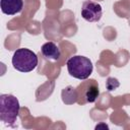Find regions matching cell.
I'll use <instances>...</instances> for the list:
<instances>
[{"label":"cell","mask_w":130,"mask_h":130,"mask_svg":"<svg viewBox=\"0 0 130 130\" xmlns=\"http://www.w3.org/2000/svg\"><path fill=\"white\" fill-rule=\"evenodd\" d=\"M19 102L12 94L0 95V120L8 126H14L19 114Z\"/></svg>","instance_id":"6da1fadb"},{"label":"cell","mask_w":130,"mask_h":130,"mask_svg":"<svg viewBox=\"0 0 130 130\" xmlns=\"http://www.w3.org/2000/svg\"><path fill=\"white\" fill-rule=\"evenodd\" d=\"M67 70L71 76L74 78L84 80L89 77V75L92 73V63L91 61L84 56H73L68 59L67 63Z\"/></svg>","instance_id":"7a4b0ae2"},{"label":"cell","mask_w":130,"mask_h":130,"mask_svg":"<svg viewBox=\"0 0 130 130\" xmlns=\"http://www.w3.org/2000/svg\"><path fill=\"white\" fill-rule=\"evenodd\" d=\"M12 65L17 71L30 72L38 65V56L26 48L17 49L12 56Z\"/></svg>","instance_id":"3957f363"},{"label":"cell","mask_w":130,"mask_h":130,"mask_svg":"<svg viewBox=\"0 0 130 130\" xmlns=\"http://www.w3.org/2000/svg\"><path fill=\"white\" fill-rule=\"evenodd\" d=\"M102 14H103V9L99 3L92 1H85L82 4L81 16L85 20L89 22H96L101 19Z\"/></svg>","instance_id":"277c9868"},{"label":"cell","mask_w":130,"mask_h":130,"mask_svg":"<svg viewBox=\"0 0 130 130\" xmlns=\"http://www.w3.org/2000/svg\"><path fill=\"white\" fill-rule=\"evenodd\" d=\"M1 11L7 15H14L21 12L23 8L22 0H1Z\"/></svg>","instance_id":"5b68a950"},{"label":"cell","mask_w":130,"mask_h":130,"mask_svg":"<svg viewBox=\"0 0 130 130\" xmlns=\"http://www.w3.org/2000/svg\"><path fill=\"white\" fill-rule=\"evenodd\" d=\"M41 52H42L44 57H46L47 59H50V60H54V61L59 60V58L61 56V52H60L59 47L53 42L45 43L42 46Z\"/></svg>","instance_id":"8992f818"},{"label":"cell","mask_w":130,"mask_h":130,"mask_svg":"<svg viewBox=\"0 0 130 130\" xmlns=\"http://www.w3.org/2000/svg\"><path fill=\"white\" fill-rule=\"evenodd\" d=\"M100 95V90L96 84L89 85L85 90V99L87 103H93Z\"/></svg>","instance_id":"52a82bcc"},{"label":"cell","mask_w":130,"mask_h":130,"mask_svg":"<svg viewBox=\"0 0 130 130\" xmlns=\"http://www.w3.org/2000/svg\"><path fill=\"white\" fill-rule=\"evenodd\" d=\"M62 95H63V102L64 103L67 101V99H72L74 103L77 100V93H76V90L74 88H72L71 93H68V90L65 88V90H63V92H62Z\"/></svg>","instance_id":"ba28073f"},{"label":"cell","mask_w":130,"mask_h":130,"mask_svg":"<svg viewBox=\"0 0 130 130\" xmlns=\"http://www.w3.org/2000/svg\"><path fill=\"white\" fill-rule=\"evenodd\" d=\"M119 85H120V83L116 78H113V77H109L108 78V80H107V88H108L109 91L115 90Z\"/></svg>","instance_id":"9c48e42d"}]
</instances>
